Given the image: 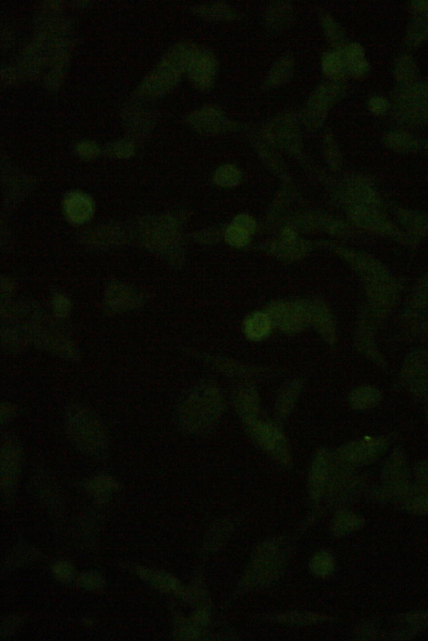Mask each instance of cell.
Masks as SVG:
<instances>
[{"instance_id":"obj_4","label":"cell","mask_w":428,"mask_h":641,"mask_svg":"<svg viewBox=\"0 0 428 641\" xmlns=\"http://www.w3.org/2000/svg\"><path fill=\"white\" fill-rule=\"evenodd\" d=\"M217 64L209 53L198 52L190 61L191 75L194 81L202 88L211 86L215 75Z\"/></svg>"},{"instance_id":"obj_1","label":"cell","mask_w":428,"mask_h":641,"mask_svg":"<svg viewBox=\"0 0 428 641\" xmlns=\"http://www.w3.org/2000/svg\"><path fill=\"white\" fill-rule=\"evenodd\" d=\"M66 430L80 448L92 455H100L107 447V434L99 418L91 410L73 405L67 411Z\"/></svg>"},{"instance_id":"obj_21","label":"cell","mask_w":428,"mask_h":641,"mask_svg":"<svg viewBox=\"0 0 428 641\" xmlns=\"http://www.w3.org/2000/svg\"><path fill=\"white\" fill-rule=\"evenodd\" d=\"M233 224L248 231L251 234L253 232L254 228H256V222H254L252 217L247 215H240L236 217Z\"/></svg>"},{"instance_id":"obj_16","label":"cell","mask_w":428,"mask_h":641,"mask_svg":"<svg viewBox=\"0 0 428 641\" xmlns=\"http://www.w3.org/2000/svg\"><path fill=\"white\" fill-rule=\"evenodd\" d=\"M240 172L233 166H225L218 169L214 175V181L218 185L232 186L237 184L240 180Z\"/></svg>"},{"instance_id":"obj_17","label":"cell","mask_w":428,"mask_h":641,"mask_svg":"<svg viewBox=\"0 0 428 641\" xmlns=\"http://www.w3.org/2000/svg\"><path fill=\"white\" fill-rule=\"evenodd\" d=\"M292 68L291 60L284 58L278 62L272 70L270 75L269 82L270 84H277L283 82L289 77Z\"/></svg>"},{"instance_id":"obj_18","label":"cell","mask_w":428,"mask_h":641,"mask_svg":"<svg viewBox=\"0 0 428 641\" xmlns=\"http://www.w3.org/2000/svg\"><path fill=\"white\" fill-rule=\"evenodd\" d=\"M249 235H251V234H249L248 231L240 228V227L237 225L233 224L227 230L225 239L227 242L231 244V246L243 247L246 246L248 241Z\"/></svg>"},{"instance_id":"obj_8","label":"cell","mask_w":428,"mask_h":641,"mask_svg":"<svg viewBox=\"0 0 428 641\" xmlns=\"http://www.w3.org/2000/svg\"><path fill=\"white\" fill-rule=\"evenodd\" d=\"M417 65L411 56L403 54L395 61L394 75L398 86H405L417 82Z\"/></svg>"},{"instance_id":"obj_15","label":"cell","mask_w":428,"mask_h":641,"mask_svg":"<svg viewBox=\"0 0 428 641\" xmlns=\"http://www.w3.org/2000/svg\"><path fill=\"white\" fill-rule=\"evenodd\" d=\"M291 14V8L289 6H287L285 4H282V6L278 4L270 8L268 13V15H269L268 21L270 22L271 26H273V28L279 29L289 21Z\"/></svg>"},{"instance_id":"obj_2","label":"cell","mask_w":428,"mask_h":641,"mask_svg":"<svg viewBox=\"0 0 428 641\" xmlns=\"http://www.w3.org/2000/svg\"><path fill=\"white\" fill-rule=\"evenodd\" d=\"M391 115L399 126L419 127L428 122V82L398 86L394 94Z\"/></svg>"},{"instance_id":"obj_6","label":"cell","mask_w":428,"mask_h":641,"mask_svg":"<svg viewBox=\"0 0 428 641\" xmlns=\"http://www.w3.org/2000/svg\"><path fill=\"white\" fill-rule=\"evenodd\" d=\"M66 212L75 222H82L90 219L93 204L87 196L80 193L70 195L66 201Z\"/></svg>"},{"instance_id":"obj_24","label":"cell","mask_w":428,"mask_h":641,"mask_svg":"<svg viewBox=\"0 0 428 641\" xmlns=\"http://www.w3.org/2000/svg\"><path fill=\"white\" fill-rule=\"evenodd\" d=\"M15 409L12 406V405L8 403H3L1 407V421L2 423L7 422L12 419L13 417L15 416Z\"/></svg>"},{"instance_id":"obj_9","label":"cell","mask_w":428,"mask_h":641,"mask_svg":"<svg viewBox=\"0 0 428 641\" xmlns=\"http://www.w3.org/2000/svg\"><path fill=\"white\" fill-rule=\"evenodd\" d=\"M196 126L208 132H218L229 127L224 115L216 109H203L195 115Z\"/></svg>"},{"instance_id":"obj_20","label":"cell","mask_w":428,"mask_h":641,"mask_svg":"<svg viewBox=\"0 0 428 641\" xmlns=\"http://www.w3.org/2000/svg\"><path fill=\"white\" fill-rule=\"evenodd\" d=\"M206 11L207 12L205 15L216 18V19H220V18L227 19V18H232V15H234L230 8L226 7L225 6H220L218 4H215L214 6H208V8H206Z\"/></svg>"},{"instance_id":"obj_5","label":"cell","mask_w":428,"mask_h":641,"mask_svg":"<svg viewBox=\"0 0 428 641\" xmlns=\"http://www.w3.org/2000/svg\"><path fill=\"white\" fill-rule=\"evenodd\" d=\"M341 51L345 57L348 73L356 78H363L369 73L370 64L363 46L358 43L347 44Z\"/></svg>"},{"instance_id":"obj_22","label":"cell","mask_w":428,"mask_h":641,"mask_svg":"<svg viewBox=\"0 0 428 641\" xmlns=\"http://www.w3.org/2000/svg\"><path fill=\"white\" fill-rule=\"evenodd\" d=\"M410 8L415 15L428 18V0L410 3Z\"/></svg>"},{"instance_id":"obj_12","label":"cell","mask_w":428,"mask_h":641,"mask_svg":"<svg viewBox=\"0 0 428 641\" xmlns=\"http://www.w3.org/2000/svg\"><path fill=\"white\" fill-rule=\"evenodd\" d=\"M19 448L15 443L8 442L3 446V475L6 481L15 479L20 462Z\"/></svg>"},{"instance_id":"obj_3","label":"cell","mask_w":428,"mask_h":641,"mask_svg":"<svg viewBox=\"0 0 428 641\" xmlns=\"http://www.w3.org/2000/svg\"><path fill=\"white\" fill-rule=\"evenodd\" d=\"M344 93V87L339 82L324 84L312 96L306 110V121L310 126H319L327 110Z\"/></svg>"},{"instance_id":"obj_13","label":"cell","mask_w":428,"mask_h":641,"mask_svg":"<svg viewBox=\"0 0 428 641\" xmlns=\"http://www.w3.org/2000/svg\"><path fill=\"white\" fill-rule=\"evenodd\" d=\"M270 322L264 314H256L251 316L246 322L247 335L252 339H261L269 334Z\"/></svg>"},{"instance_id":"obj_14","label":"cell","mask_w":428,"mask_h":641,"mask_svg":"<svg viewBox=\"0 0 428 641\" xmlns=\"http://www.w3.org/2000/svg\"><path fill=\"white\" fill-rule=\"evenodd\" d=\"M323 25L325 33L337 51H342L346 46V38L344 31L331 16L325 15L323 18Z\"/></svg>"},{"instance_id":"obj_7","label":"cell","mask_w":428,"mask_h":641,"mask_svg":"<svg viewBox=\"0 0 428 641\" xmlns=\"http://www.w3.org/2000/svg\"><path fill=\"white\" fill-rule=\"evenodd\" d=\"M382 141L388 148L396 151H413L418 148L419 140L404 129H394L385 133Z\"/></svg>"},{"instance_id":"obj_19","label":"cell","mask_w":428,"mask_h":641,"mask_svg":"<svg viewBox=\"0 0 428 641\" xmlns=\"http://www.w3.org/2000/svg\"><path fill=\"white\" fill-rule=\"evenodd\" d=\"M368 108L374 115H384L391 109V103L382 96H373L368 101Z\"/></svg>"},{"instance_id":"obj_23","label":"cell","mask_w":428,"mask_h":641,"mask_svg":"<svg viewBox=\"0 0 428 641\" xmlns=\"http://www.w3.org/2000/svg\"><path fill=\"white\" fill-rule=\"evenodd\" d=\"M70 310L69 302L64 298H58L55 302V310L57 315L65 316L68 314Z\"/></svg>"},{"instance_id":"obj_11","label":"cell","mask_w":428,"mask_h":641,"mask_svg":"<svg viewBox=\"0 0 428 641\" xmlns=\"http://www.w3.org/2000/svg\"><path fill=\"white\" fill-rule=\"evenodd\" d=\"M324 72L334 80H339L348 73L344 55L341 51L327 53L323 59Z\"/></svg>"},{"instance_id":"obj_10","label":"cell","mask_w":428,"mask_h":641,"mask_svg":"<svg viewBox=\"0 0 428 641\" xmlns=\"http://www.w3.org/2000/svg\"><path fill=\"white\" fill-rule=\"evenodd\" d=\"M428 41V18L416 16L410 22L405 42L409 47H417Z\"/></svg>"}]
</instances>
